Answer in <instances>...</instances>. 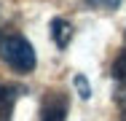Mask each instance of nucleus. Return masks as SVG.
<instances>
[{
    "label": "nucleus",
    "instance_id": "nucleus-1",
    "mask_svg": "<svg viewBox=\"0 0 126 121\" xmlns=\"http://www.w3.org/2000/svg\"><path fill=\"white\" fill-rule=\"evenodd\" d=\"M0 57L3 62L16 73H32L35 70V48L30 46V40L22 35H8L0 43Z\"/></svg>",
    "mask_w": 126,
    "mask_h": 121
},
{
    "label": "nucleus",
    "instance_id": "nucleus-2",
    "mask_svg": "<svg viewBox=\"0 0 126 121\" xmlns=\"http://www.w3.org/2000/svg\"><path fill=\"white\" fill-rule=\"evenodd\" d=\"M67 110H70V100L64 92L51 89L43 97L40 105V121H67Z\"/></svg>",
    "mask_w": 126,
    "mask_h": 121
},
{
    "label": "nucleus",
    "instance_id": "nucleus-3",
    "mask_svg": "<svg viewBox=\"0 0 126 121\" xmlns=\"http://www.w3.org/2000/svg\"><path fill=\"white\" fill-rule=\"evenodd\" d=\"M110 73H113V81H115V102L121 108H126V51L118 54Z\"/></svg>",
    "mask_w": 126,
    "mask_h": 121
},
{
    "label": "nucleus",
    "instance_id": "nucleus-4",
    "mask_svg": "<svg viewBox=\"0 0 126 121\" xmlns=\"http://www.w3.org/2000/svg\"><path fill=\"white\" fill-rule=\"evenodd\" d=\"M19 92H22L19 86L0 81V121H11L14 105H16V100H19Z\"/></svg>",
    "mask_w": 126,
    "mask_h": 121
},
{
    "label": "nucleus",
    "instance_id": "nucleus-5",
    "mask_svg": "<svg viewBox=\"0 0 126 121\" xmlns=\"http://www.w3.org/2000/svg\"><path fill=\"white\" fill-rule=\"evenodd\" d=\"M73 32H75V30H73V24L67 22V19H62V16L51 19V40H54L56 48H67V46H70Z\"/></svg>",
    "mask_w": 126,
    "mask_h": 121
},
{
    "label": "nucleus",
    "instance_id": "nucleus-6",
    "mask_svg": "<svg viewBox=\"0 0 126 121\" xmlns=\"http://www.w3.org/2000/svg\"><path fill=\"white\" fill-rule=\"evenodd\" d=\"M91 8H102V11H115L121 5V0H86Z\"/></svg>",
    "mask_w": 126,
    "mask_h": 121
},
{
    "label": "nucleus",
    "instance_id": "nucleus-7",
    "mask_svg": "<svg viewBox=\"0 0 126 121\" xmlns=\"http://www.w3.org/2000/svg\"><path fill=\"white\" fill-rule=\"evenodd\" d=\"M75 89H78V94L83 97V100H89V97H91V83H89L83 75H75Z\"/></svg>",
    "mask_w": 126,
    "mask_h": 121
},
{
    "label": "nucleus",
    "instance_id": "nucleus-8",
    "mask_svg": "<svg viewBox=\"0 0 126 121\" xmlns=\"http://www.w3.org/2000/svg\"><path fill=\"white\" fill-rule=\"evenodd\" d=\"M118 121H126V113H124V116H121V119H118Z\"/></svg>",
    "mask_w": 126,
    "mask_h": 121
},
{
    "label": "nucleus",
    "instance_id": "nucleus-9",
    "mask_svg": "<svg viewBox=\"0 0 126 121\" xmlns=\"http://www.w3.org/2000/svg\"><path fill=\"white\" fill-rule=\"evenodd\" d=\"M124 40H126V32H124Z\"/></svg>",
    "mask_w": 126,
    "mask_h": 121
},
{
    "label": "nucleus",
    "instance_id": "nucleus-10",
    "mask_svg": "<svg viewBox=\"0 0 126 121\" xmlns=\"http://www.w3.org/2000/svg\"><path fill=\"white\" fill-rule=\"evenodd\" d=\"M0 43H3V40H0Z\"/></svg>",
    "mask_w": 126,
    "mask_h": 121
}]
</instances>
